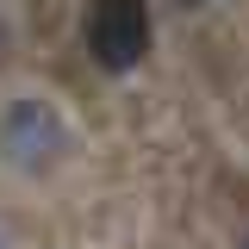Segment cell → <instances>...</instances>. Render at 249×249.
<instances>
[{
    "label": "cell",
    "mask_w": 249,
    "mask_h": 249,
    "mask_svg": "<svg viewBox=\"0 0 249 249\" xmlns=\"http://www.w3.org/2000/svg\"><path fill=\"white\" fill-rule=\"evenodd\" d=\"M150 50V13H143V0H93L88 6V56L100 69H137Z\"/></svg>",
    "instance_id": "7a4b0ae2"
},
{
    "label": "cell",
    "mask_w": 249,
    "mask_h": 249,
    "mask_svg": "<svg viewBox=\"0 0 249 249\" xmlns=\"http://www.w3.org/2000/svg\"><path fill=\"white\" fill-rule=\"evenodd\" d=\"M243 249H249V237H243Z\"/></svg>",
    "instance_id": "277c9868"
},
{
    "label": "cell",
    "mask_w": 249,
    "mask_h": 249,
    "mask_svg": "<svg viewBox=\"0 0 249 249\" xmlns=\"http://www.w3.org/2000/svg\"><path fill=\"white\" fill-rule=\"evenodd\" d=\"M69 150V124L50 100H13L0 106V156L25 175H44L50 162H62Z\"/></svg>",
    "instance_id": "6da1fadb"
},
{
    "label": "cell",
    "mask_w": 249,
    "mask_h": 249,
    "mask_svg": "<svg viewBox=\"0 0 249 249\" xmlns=\"http://www.w3.org/2000/svg\"><path fill=\"white\" fill-rule=\"evenodd\" d=\"M181 6H212V0H181Z\"/></svg>",
    "instance_id": "3957f363"
}]
</instances>
